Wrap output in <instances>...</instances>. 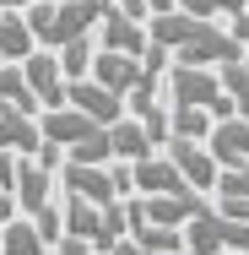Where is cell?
I'll list each match as a JSON object with an SVG mask.
<instances>
[{"label": "cell", "mask_w": 249, "mask_h": 255, "mask_svg": "<svg viewBox=\"0 0 249 255\" xmlns=\"http://www.w3.org/2000/svg\"><path fill=\"white\" fill-rule=\"evenodd\" d=\"M147 38L179 65H222V60L244 54L228 27H217L211 16H190V11H152Z\"/></svg>", "instance_id": "1"}, {"label": "cell", "mask_w": 249, "mask_h": 255, "mask_svg": "<svg viewBox=\"0 0 249 255\" xmlns=\"http://www.w3.org/2000/svg\"><path fill=\"white\" fill-rule=\"evenodd\" d=\"M103 11H108L103 0H38V5H27V11H22V22H27V33H33V44L60 49V44H71V38L92 33Z\"/></svg>", "instance_id": "2"}, {"label": "cell", "mask_w": 249, "mask_h": 255, "mask_svg": "<svg viewBox=\"0 0 249 255\" xmlns=\"http://www.w3.org/2000/svg\"><path fill=\"white\" fill-rule=\"evenodd\" d=\"M60 223H65L71 239H82V245H92V250H108V245L125 234V206H119V201H114V206H92V201H82V196L65 190Z\"/></svg>", "instance_id": "3"}, {"label": "cell", "mask_w": 249, "mask_h": 255, "mask_svg": "<svg viewBox=\"0 0 249 255\" xmlns=\"http://www.w3.org/2000/svg\"><path fill=\"white\" fill-rule=\"evenodd\" d=\"M163 76H168V98H173V103L206 109L211 120L239 114V109H233V98L222 93V82H217V71H211V65H168Z\"/></svg>", "instance_id": "4"}, {"label": "cell", "mask_w": 249, "mask_h": 255, "mask_svg": "<svg viewBox=\"0 0 249 255\" xmlns=\"http://www.w3.org/2000/svg\"><path fill=\"white\" fill-rule=\"evenodd\" d=\"M163 157L179 168V179L190 185V190H217V157L206 152V141H184V136H168L163 141Z\"/></svg>", "instance_id": "5"}, {"label": "cell", "mask_w": 249, "mask_h": 255, "mask_svg": "<svg viewBox=\"0 0 249 255\" xmlns=\"http://www.w3.org/2000/svg\"><path fill=\"white\" fill-rule=\"evenodd\" d=\"M11 201L22 206V217H38L44 206H54V168H44L38 157H16Z\"/></svg>", "instance_id": "6"}, {"label": "cell", "mask_w": 249, "mask_h": 255, "mask_svg": "<svg viewBox=\"0 0 249 255\" xmlns=\"http://www.w3.org/2000/svg\"><path fill=\"white\" fill-rule=\"evenodd\" d=\"M16 65H22V82L33 87L38 109H60L65 103V71H60L54 49H33V54H22Z\"/></svg>", "instance_id": "7"}, {"label": "cell", "mask_w": 249, "mask_h": 255, "mask_svg": "<svg viewBox=\"0 0 249 255\" xmlns=\"http://www.w3.org/2000/svg\"><path fill=\"white\" fill-rule=\"evenodd\" d=\"M54 174H60V185H65L71 196H82V201H92V206H114L119 201L108 163H60Z\"/></svg>", "instance_id": "8"}, {"label": "cell", "mask_w": 249, "mask_h": 255, "mask_svg": "<svg viewBox=\"0 0 249 255\" xmlns=\"http://www.w3.org/2000/svg\"><path fill=\"white\" fill-rule=\"evenodd\" d=\"M92 44L108 54H147V22L141 16H125V11H103L98 27H92Z\"/></svg>", "instance_id": "9"}, {"label": "cell", "mask_w": 249, "mask_h": 255, "mask_svg": "<svg viewBox=\"0 0 249 255\" xmlns=\"http://www.w3.org/2000/svg\"><path fill=\"white\" fill-rule=\"evenodd\" d=\"M206 152L217 157V168H239V163H249V120H244V114L211 120V130H206Z\"/></svg>", "instance_id": "10"}, {"label": "cell", "mask_w": 249, "mask_h": 255, "mask_svg": "<svg viewBox=\"0 0 249 255\" xmlns=\"http://www.w3.org/2000/svg\"><path fill=\"white\" fill-rule=\"evenodd\" d=\"M65 103H71V109H82V114H92L98 125H114V120L125 114V98H119V93H108V87H98L92 76L65 82Z\"/></svg>", "instance_id": "11"}, {"label": "cell", "mask_w": 249, "mask_h": 255, "mask_svg": "<svg viewBox=\"0 0 249 255\" xmlns=\"http://www.w3.org/2000/svg\"><path fill=\"white\" fill-rule=\"evenodd\" d=\"M87 76H92L98 87H108V93H119V98H125V93L147 76V60H141V54H108V49H98Z\"/></svg>", "instance_id": "12"}, {"label": "cell", "mask_w": 249, "mask_h": 255, "mask_svg": "<svg viewBox=\"0 0 249 255\" xmlns=\"http://www.w3.org/2000/svg\"><path fill=\"white\" fill-rule=\"evenodd\" d=\"M173 190H190V185L179 179V168L168 157L147 152V157L130 163V196H173Z\"/></svg>", "instance_id": "13"}, {"label": "cell", "mask_w": 249, "mask_h": 255, "mask_svg": "<svg viewBox=\"0 0 249 255\" xmlns=\"http://www.w3.org/2000/svg\"><path fill=\"white\" fill-rule=\"evenodd\" d=\"M147 152H157V141L147 136V125L119 114V120L108 125V157H119V163H136V157H147Z\"/></svg>", "instance_id": "14"}, {"label": "cell", "mask_w": 249, "mask_h": 255, "mask_svg": "<svg viewBox=\"0 0 249 255\" xmlns=\"http://www.w3.org/2000/svg\"><path fill=\"white\" fill-rule=\"evenodd\" d=\"M0 147L16 157H33L44 147V130H38V114H0Z\"/></svg>", "instance_id": "15"}, {"label": "cell", "mask_w": 249, "mask_h": 255, "mask_svg": "<svg viewBox=\"0 0 249 255\" xmlns=\"http://www.w3.org/2000/svg\"><path fill=\"white\" fill-rule=\"evenodd\" d=\"M0 114H38V98L22 82V65L16 60H0Z\"/></svg>", "instance_id": "16"}, {"label": "cell", "mask_w": 249, "mask_h": 255, "mask_svg": "<svg viewBox=\"0 0 249 255\" xmlns=\"http://www.w3.org/2000/svg\"><path fill=\"white\" fill-rule=\"evenodd\" d=\"M0 255H49V245L33 228V217H5L0 223Z\"/></svg>", "instance_id": "17"}, {"label": "cell", "mask_w": 249, "mask_h": 255, "mask_svg": "<svg viewBox=\"0 0 249 255\" xmlns=\"http://www.w3.org/2000/svg\"><path fill=\"white\" fill-rule=\"evenodd\" d=\"M211 71H217L222 93L233 98V109L249 120V60H244V54H233V60H222V65H211Z\"/></svg>", "instance_id": "18"}, {"label": "cell", "mask_w": 249, "mask_h": 255, "mask_svg": "<svg viewBox=\"0 0 249 255\" xmlns=\"http://www.w3.org/2000/svg\"><path fill=\"white\" fill-rule=\"evenodd\" d=\"M33 33H27V22H22V11H0V60H22V54H33Z\"/></svg>", "instance_id": "19"}, {"label": "cell", "mask_w": 249, "mask_h": 255, "mask_svg": "<svg viewBox=\"0 0 249 255\" xmlns=\"http://www.w3.org/2000/svg\"><path fill=\"white\" fill-rule=\"evenodd\" d=\"M206 130H211V114H206V109H190V103H173V98H168V136L206 141Z\"/></svg>", "instance_id": "20"}, {"label": "cell", "mask_w": 249, "mask_h": 255, "mask_svg": "<svg viewBox=\"0 0 249 255\" xmlns=\"http://www.w3.org/2000/svg\"><path fill=\"white\" fill-rule=\"evenodd\" d=\"M92 54H98V44H92V33H82V38L60 44V49H54V60H60L65 82H76V76H87V71H92Z\"/></svg>", "instance_id": "21"}, {"label": "cell", "mask_w": 249, "mask_h": 255, "mask_svg": "<svg viewBox=\"0 0 249 255\" xmlns=\"http://www.w3.org/2000/svg\"><path fill=\"white\" fill-rule=\"evenodd\" d=\"M125 234H130L136 245L157 250V255H179V250H184V234H179V228H157V223H125Z\"/></svg>", "instance_id": "22"}, {"label": "cell", "mask_w": 249, "mask_h": 255, "mask_svg": "<svg viewBox=\"0 0 249 255\" xmlns=\"http://www.w3.org/2000/svg\"><path fill=\"white\" fill-rule=\"evenodd\" d=\"M249 0H173V11H190V16H233V11H244Z\"/></svg>", "instance_id": "23"}, {"label": "cell", "mask_w": 249, "mask_h": 255, "mask_svg": "<svg viewBox=\"0 0 249 255\" xmlns=\"http://www.w3.org/2000/svg\"><path fill=\"white\" fill-rule=\"evenodd\" d=\"M211 196H249V163L217 168V190H211Z\"/></svg>", "instance_id": "24"}, {"label": "cell", "mask_w": 249, "mask_h": 255, "mask_svg": "<svg viewBox=\"0 0 249 255\" xmlns=\"http://www.w3.org/2000/svg\"><path fill=\"white\" fill-rule=\"evenodd\" d=\"M217 212H222V217H233V223H244V228H249V196H217Z\"/></svg>", "instance_id": "25"}, {"label": "cell", "mask_w": 249, "mask_h": 255, "mask_svg": "<svg viewBox=\"0 0 249 255\" xmlns=\"http://www.w3.org/2000/svg\"><path fill=\"white\" fill-rule=\"evenodd\" d=\"M228 33H233V44L249 54V5H244V11H233V27H228Z\"/></svg>", "instance_id": "26"}, {"label": "cell", "mask_w": 249, "mask_h": 255, "mask_svg": "<svg viewBox=\"0 0 249 255\" xmlns=\"http://www.w3.org/2000/svg\"><path fill=\"white\" fill-rule=\"evenodd\" d=\"M103 255H157V250H147V245H136L130 234H119V239H114V245H108Z\"/></svg>", "instance_id": "27"}, {"label": "cell", "mask_w": 249, "mask_h": 255, "mask_svg": "<svg viewBox=\"0 0 249 255\" xmlns=\"http://www.w3.org/2000/svg\"><path fill=\"white\" fill-rule=\"evenodd\" d=\"M108 11H125V16H141L147 22V0H103Z\"/></svg>", "instance_id": "28"}, {"label": "cell", "mask_w": 249, "mask_h": 255, "mask_svg": "<svg viewBox=\"0 0 249 255\" xmlns=\"http://www.w3.org/2000/svg\"><path fill=\"white\" fill-rule=\"evenodd\" d=\"M11 179H16V152L0 147V190H11Z\"/></svg>", "instance_id": "29"}, {"label": "cell", "mask_w": 249, "mask_h": 255, "mask_svg": "<svg viewBox=\"0 0 249 255\" xmlns=\"http://www.w3.org/2000/svg\"><path fill=\"white\" fill-rule=\"evenodd\" d=\"M5 217H16V201H11V190H0V223Z\"/></svg>", "instance_id": "30"}, {"label": "cell", "mask_w": 249, "mask_h": 255, "mask_svg": "<svg viewBox=\"0 0 249 255\" xmlns=\"http://www.w3.org/2000/svg\"><path fill=\"white\" fill-rule=\"evenodd\" d=\"M27 5H38V0H0V11H27Z\"/></svg>", "instance_id": "31"}, {"label": "cell", "mask_w": 249, "mask_h": 255, "mask_svg": "<svg viewBox=\"0 0 249 255\" xmlns=\"http://www.w3.org/2000/svg\"><path fill=\"white\" fill-rule=\"evenodd\" d=\"M152 11H173V0H147V16Z\"/></svg>", "instance_id": "32"}, {"label": "cell", "mask_w": 249, "mask_h": 255, "mask_svg": "<svg viewBox=\"0 0 249 255\" xmlns=\"http://www.w3.org/2000/svg\"><path fill=\"white\" fill-rule=\"evenodd\" d=\"M222 255H233V250H222Z\"/></svg>", "instance_id": "33"}]
</instances>
